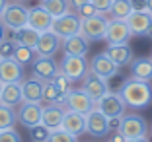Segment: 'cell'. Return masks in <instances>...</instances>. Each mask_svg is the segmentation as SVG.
Returning <instances> with one entry per match:
<instances>
[{"label": "cell", "mask_w": 152, "mask_h": 142, "mask_svg": "<svg viewBox=\"0 0 152 142\" xmlns=\"http://www.w3.org/2000/svg\"><path fill=\"white\" fill-rule=\"evenodd\" d=\"M29 133H31V140L33 142H47V138H49V129H45L43 125H37V127H33V129H29Z\"/></svg>", "instance_id": "obj_34"}, {"label": "cell", "mask_w": 152, "mask_h": 142, "mask_svg": "<svg viewBox=\"0 0 152 142\" xmlns=\"http://www.w3.org/2000/svg\"><path fill=\"white\" fill-rule=\"evenodd\" d=\"M64 113H66V107L64 105H57V103H49V105L43 107V113H41V125L49 130H57L61 129L64 119Z\"/></svg>", "instance_id": "obj_16"}, {"label": "cell", "mask_w": 152, "mask_h": 142, "mask_svg": "<svg viewBox=\"0 0 152 142\" xmlns=\"http://www.w3.org/2000/svg\"><path fill=\"white\" fill-rule=\"evenodd\" d=\"M39 31H35L33 27H29V25H26V27H22V29H16L14 31V37L12 39L16 41L18 45H23V47H31V49H35V45H37V41H39Z\"/></svg>", "instance_id": "obj_26"}, {"label": "cell", "mask_w": 152, "mask_h": 142, "mask_svg": "<svg viewBox=\"0 0 152 142\" xmlns=\"http://www.w3.org/2000/svg\"><path fill=\"white\" fill-rule=\"evenodd\" d=\"M22 93H23V101H43V82L37 80L35 76L29 80H22Z\"/></svg>", "instance_id": "obj_23"}, {"label": "cell", "mask_w": 152, "mask_h": 142, "mask_svg": "<svg viewBox=\"0 0 152 142\" xmlns=\"http://www.w3.org/2000/svg\"><path fill=\"white\" fill-rule=\"evenodd\" d=\"M131 72H133V78L150 82L152 80V58H133Z\"/></svg>", "instance_id": "obj_25"}, {"label": "cell", "mask_w": 152, "mask_h": 142, "mask_svg": "<svg viewBox=\"0 0 152 142\" xmlns=\"http://www.w3.org/2000/svg\"><path fill=\"white\" fill-rule=\"evenodd\" d=\"M41 6H43L53 18H61V16L70 12V2H68V0H41Z\"/></svg>", "instance_id": "obj_27"}, {"label": "cell", "mask_w": 152, "mask_h": 142, "mask_svg": "<svg viewBox=\"0 0 152 142\" xmlns=\"http://www.w3.org/2000/svg\"><path fill=\"white\" fill-rule=\"evenodd\" d=\"M111 2L113 0H90V4L96 8L98 14H107L109 8H111Z\"/></svg>", "instance_id": "obj_38"}, {"label": "cell", "mask_w": 152, "mask_h": 142, "mask_svg": "<svg viewBox=\"0 0 152 142\" xmlns=\"http://www.w3.org/2000/svg\"><path fill=\"white\" fill-rule=\"evenodd\" d=\"M107 16L103 14H94L92 18L82 20V29L80 33L86 37L88 41H99L105 37V31H107Z\"/></svg>", "instance_id": "obj_7"}, {"label": "cell", "mask_w": 152, "mask_h": 142, "mask_svg": "<svg viewBox=\"0 0 152 142\" xmlns=\"http://www.w3.org/2000/svg\"><path fill=\"white\" fill-rule=\"evenodd\" d=\"M27 16H29V10L22 4H10L4 8L0 20L2 23L6 25V29L10 31H16V29H22V27L27 25Z\"/></svg>", "instance_id": "obj_6"}, {"label": "cell", "mask_w": 152, "mask_h": 142, "mask_svg": "<svg viewBox=\"0 0 152 142\" xmlns=\"http://www.w3.org/2000/svg\"><path fill=\"white\" fill-rule=\"evenodd\" d=\"M23 101V93H22V82H12V84H4L2 93H0V103L8 105L12 109L20 105Z\"/></svg>", "instance_id": "obj_21"}, {"label": "cell", "mask_w": 152, "mask_h": 142, "mask_svg": "<svg viewBox=\"0 0 152 142\" xmlns=\"http://www.w3.org/2000/svg\"><path fill=\"white\" fill-rule=\"evenodd\" d=\"M14 2H26V0H14Z\"/></svg>", "instance_id": "obj_48"}, {"label": "cell", "mask_w": 152, "mask_h": 142, "mask_svg": "<svg viewBox=\"0 0 152 142\" xmlns=\"http://www.w3.org/2000/svg\"><path fill=\"white\" fill-rule=\"evenodd\" d=\"M41 113H43V105L35 101H22L16 109L18 123L23 125L26 129H33V127L41 125Z\"/></svg>", "instance_id": "obj_9"}, {"label": "cell", "mask_w": 152, "mask_h": 142, "mask_svg": "<svg viewBox=\"0 0 152 142\" xmlns=\"http://www.w3.org/2000/svg\"><path fill=\"white\" fill-rule=\"evenodd\" d=\"M63 105L66 107L68 111H76V113L86 115V113H90L96 107V101L90 98L82 88H76V90L72 88L70 92L64 95V103H63Z\"/></svg>", "instance_id": "obj_5"}, {"label": "cell", "mask_w": 152, "mask_h": 142, "mask_svg": "<svg viewBox=\"0 0 152 142\" xmlns=\"http://www.w3.org/2000/svg\"><path fill=\"white\" fill-rule=\"evenodd\" d=\"M82 90H84L94 101H98L99 98H103V95L109 92V90H107V80H103V78L96 76L94 72H88V76L84 78V86H82Z\"/></svg>", "instance_id": "obj_18"}, {"label": "cell", "mask_w": 152, "mask_h": 142, "mask_svg": "<svg viewBox=\"0 0 152 142\" xmlns=\"http://www.w3.org/2000/svg\"><path fill=\"white\" fill-rule=\"evenodd\" d=\"M125 22L133 35H148L152 31V14L148 10H133Z\"/></svg>", "instance_id": "obj_11"}, {"label": "cell", "mask_w": 152, "mask_h": 142, "mask_svg": "<svg viewBox=\"0 0 152 142\" xmlns=\"http://www.w3.org/2000/svg\"><path fill=\"white\" fill-rule=\"evenodd\" d=\"M31 68H33V76L41 82L53 80L55 74L61 70V66L57 64V60L53 57H35L31 62Z\"/></svg>", "instance_id": "obj_14"}, {"label": "cell", "mask_w": 152, "mask_h": 142, "mask_svg": "<svg viewBox=\"0 0 152 142\" xmlns=\"http://www.w3.org/2000/svg\"><path fill=\"white\" fill-rule=\"evenodd\" d=\"M58 66H61V72H64L72 82L84 80L90 72V62L86 60V57H76V55H66V53H64Z\"/></svg>", "instance_id": "obj_2"}, {"label": "cell", "mask_w": 152, "mask_h": 142, "mask_svg": "<svg viewBox=\"0 0 152 142\" xmlns=\"http://www.w3.org/2000/svg\"><path fill=\"white\" fill-rule=\"evenodd\" d=\"M125 142H148L146 138H127Z\"/></svg>", "instance_id": "obj_45"}, {"label": "cell", "mask_w": 152, "mask_h": 142, "mask_svg": "<svg viewBox=\"0 0 152 142\" xmlns=\"http://www.w3.org/2000/svg\"><path fill=\"white\" fill-rule=\"evenodd\" d=\"M6 39V25L2 23V20H0V41Z\"/></svg>", "instance_id": "obj_43"}, {"label": "cell", "mask_w": 152, "mask_h": 142, "mask_svg": "<svg viewBox=\"0 0 152 142\" xmlns=\"http://www.w3.org/2000/svg\"><path fill=\"white\" fill-rule=\"evenodd\" d=\"M133 10H146V0H131Z\"/></svg>", "instance_id": "obj_40"}, {"label": "cell", "mask_w": 152, "mask_h": 142, "mask_svg": "<svg viewBox=\"0 0 152 142\" xmlns=\"http://www.w3.org/2000/svg\"><path fill=\"white\" fill-rule=\"evenodd\" d=\"M131 12H133V2L131 0H113L107 14L111 16V20H127V16Z\"/></svg>", "instance_id": "obj_28"}, {"label": "cell", "mask_w": 152, "mask_h": 142, "mask_svg": "<svg viewBox=\"0 0 152 142\" xmlns=\"http://www.w3.org/2000/svg\"><path fill=\"white\" fill-rule=\"evenodd\" d=\"M53 82H55V86H57V88L61 90V93H63V95H66V93L70 92L72 88H74V82H72L70 78H68V76L64 74V72H61V70H58L57 74H55Z\"/></svg>", "instance_id": "obj_32"}, {"label": "cell", "mask_w": 152, "mask_h": 142, "mask_svg": "<svg viewBox=\"0 0 152 142\" xmlns=\"http://www.w3.org/2000/svg\"><path fill=\"white\" fill-rule=\"evenodd\" d=\"M80 29H82V20L76 16V12L74 14L68 12V14H64V16H61V18H55L53 27H51V31H53L61 41L68 39V37H72V35H78Z\"/></svg>", "instance_id": "obj_3"}, {"label": "cell", "mask_w": 152, "mask_h": 142, "mask_svg": "<svg viewBox=\"0 0 152 142\" xmlns=\"http://www.w3.org/2000/svg\"><path fill=\"white\" fill-rule=\"evenodd\" d=\"M2 88H4V82L0 80V93H2Z\"/></svg>", "instance_id": "obj_47"}, {"label": "cell", "mask_w": 152, "mask_h": 142, "mask_svg": "<svg viewBox=\"0 0 152 142\" xmlns=\"http://www.w3.org/2000/svg\"><path fill=\"white\" fill-rule=\"evenodd\" d=\"M119 68L121 66H117L105 53L96 55V57L92 58V62H90V72H94L96 76H99V78H103V80H109V78L117 76L119 74Z\"/></svg>", "instance_id": "obj_13"}, {"label": "cell", "mask_w": 152, "mask_h": 142, "mask_svg": "<svg viewBox=\"0 0 152 142\" xmlns=\"http://www.w3.org/2000/svg\"><path fill=\"white\" fill-rule=\"evenodd\" d=\"M105 55L115 62L117 66H127V64L133 62V51H131L129 43H125V45H107Z\"/></svg>", "instance_id": "obj_22"}, {"label": "cell", "mask_w": 152, "mask_h": 142, "mask_svg": "<svg viewBox=\"0 0 152 142\" xmlns=\"http://www.w3.org/2000/svg\"><path fill=\"white\" fill-rule=\"evenodd\" d=\"M119 133L125 138H146L148 134V125L146 119L139 113H131V115H123L121 119Z\"/></svg>", "instance_id": "obj_4"}, {"label": "cell", "mask_w": 152, "mask_h": 142, "mask_svg": "<svg viewBox=\"0 0 152 142\" xmlns=\"http://www.w3.org/2000/svg\"><path fill=\"white\" fill-rule=\"evenodd\" d=\"M133 37L129 25H127L125 20H109L107 23V31H105V37L109 45H125L129 43V39Z\"/></svg>", "instance_id": "obj_12"}, {"label": "cell", "mask_w": 152, "mask_h": 142, "mask_svg": "<svg viewBox=\"0 0 152 142\" xmlns=\"http://www.w3.org/2000/svg\"><path fill=\"white\" fill-rule=\"evenodd\" d=\"M96 109H99L107 119H111V117H123L125 115L127 105H125V101H123V98H121V93L107 92L103 98H99L98 101H96Z\"/></svg>", "instance_id": "obj_8"}, {"label": "cell", "mask_w": 152, "mask_h": 142, "mask_svg": "<svg viewBox=\"0 0 152 142\" xmlns=\"http://www.w3.org/2000/svg\"><path fill=\"white\" fill-rule=\"evenodd\" d=\"M43 101L57 103V105H63L64 103V95L61 93V90L55 86L53 80H45L43 82Z\"/></svg>", "instance_id": "obj_29"}, {"label": "cell", "mask_w": 152, "mask_h": 142, "mask_svg": "<svg viewBox=\"0 0 152 142\" xmlns=\"http://www.w3.org/2000/svg\"><path fill=\"white\" fill-rule=\"evenodd\" d=\"M0 142H22V136L16 129H4L0 130Z\"/></svg>", "instance_id": "obj_36"}, {"label": "cell", "mask_w": 152, "mask_h": 142, "mask_svg": "<svg viewBox=\"0 0 152 142\" xmlns=\"http://www.w3.org/2000/svg\"><path fill=\"white\" fill-rule=\"evenodd\" d=\"M16 123H18V117H16V109H12V107L2 105V103H0V130L12 129Z\"/></svg>", "instance_id": "obj_30"}, {"label": "cell", "mask_w": 152, "mask_h": 142, "mask_svg": "<svg viewBox=\"0 0 152 142\" xmlns=\"http://www.w3.org/2000/svg\"><path fill=\"white\" fill-rule=\"evenodd\" d=\"M47 142H76V136H72L70 133L63 129H57V130H51Z\"/></svg>", "instance_id": "obj_33"}, {"label": "cell", "mask_w": 152, "mask_h": 142, "mask_svg": "<svg viewBox=\"0 0 152 142\" xmlns=\"http://www.w3.org/2000/svg\"><path fill=\"white\" fill-rule=\"evenodd\" d=\"M86 133L92 134L94 138H103L111 133L109 129V119L103 115L99 109H92L90 113H86Z\"/></svg>", "instance_id": "obj_10"}, {"label": "cell", "mask_w": 152, "mask_h": 142, "mask_svg": "<svg viewBox=\"0 0 152 142\" xmlns=\"http://www.w3.org/2000/svg\"><path fill=\"white\" fill-rule=\"evenodd\" d=\"M14 58L26 66V64H31L33 58H35V49L31 47H23V45H16V49H14Z\"/></svg>", "instance_id": "obj_31"}, {"label": "cell", "mask_w": 152, "mask_h": 142, "mask_svg": "<svg viewBox=\"0 0 152 142\" xmlns=\"http://www.w3.org/2000/svg\"><path fill=\"white\" fill-rule=\"evenodd\" d=\"M53 16H51L43 6H37V8H29V16H27V25L33 27L39 33H45V31H51L53 27Z\"/></svg>", "instance_id": "obj_17"}, {"label": "cell", "mask_w": 152, "mask_h": 142, "mask_svg": "<svg viewBox=\"0 0 152 142\" xmlns=\"http://www.w3.org/2000/svg\"><path fill=\"white\" fill-rule=\"evenodd\" d=\"M94 14H98L96 12V8L92 4H84V6H80V8H76V16H78V18L80 20H86V18H92V16H94Z\"/></svg>", "instance_id": "obj_37"}, {"label": "cell", "mask_w": 152, "mask_h": 142, "mask_svg": "<svg viewBox=\"0 0 152 142\" xmlns=\"http://www.w3.org/2000/svg\"><path fill=\"white\" fill-rule=\"evenodd\" d=\"M58 47H61V39L53 31H45L39 35V41L35 45V55L37 57H55Z\"/></svg>", "instance_id": "obj_19"}, {"label": "cell", "mask_w": 152, "mask_h": 142, "mask_svg": "<svg viewBox=\"0 0 152 142\" xmlns=\"http://www.w3.org/2000/svg\"><path fill=\"white\" fill-rule=\"evenodd\" d=\"M121 98L127 107L131 109H146L152 103V86L150 82L139 80V78H129L121 88Z\"/></svg>", "instance_id": "obj_1"}, {"label": "cell", "mask_w": 152, "mask_h": 142, "mask_svg": "<svg viewBox=\"0 0 152 142\" xmlns=\"http://www.w3.org/2000/svg\"><path fill=\"white\" fill-rule=\"evenodd\" d=\"M68 2H70V8H80V6H84V4H88L90 0H68Z\"/></svg>", "instance_id": "obj_41"}, {"label": "cell", "mask_w": 152, "mask_h": 142, "mask_svg": "<svg viewBox=\"0 0 152 142\" xmlns=\"http://www.w3.org/2000/svg\"><path fill=\"white\" fill-rule=\"evenodd\" d=\"M16 41L14 39H2L0 41V58H6V57H14V49H16Z\"/></svg>", "instance_id": "obj_35"}, {"label": "cell", "mask_w": 152, "mask_h": 142, "mask_svg": "<svg viewBox=\"0 0 152 142\" xmlns=\"http://www.w3.org/2000/svg\"><path fill=\"white\" fill-rule=\"evenodd\" d=\"M146 10L152 14V0H146Z\"/></svg>", "instance_id": "obj_46"}, {"label": "cell", "mask_w": 152, "mask_h": 142, "mask_svg": "<svg viewBox=\"0 0 152 142\" xmlns=\"http://www.w3.org/2000/svg\"><path fill=\"white\" fill-rule=\"evenodd\" d=\"M125 140H127V138L123 136V134H121L119 130H115V134H113V136L109 138V142H125Z\"/></svg>", "instance_id": "obj_42"}, {"label": "cell", "mask_w": 152, "mask_h": 142, "mask_svg": "<svg viewBox=\"0 0 152 142\" xmlns=\"http://www.w3.org/2000/svg\"><path fill=\"white\" fill-rule=\"evenodd\" d=\"M0 80L4 84L22 82L23 80V66L14 57L0 58Z\"/></svg>", "instance_id": "obj_15"}, {"label": "cell", "mask_w": 152, "mask_h": 142, "mask_svg": "<svg viewBox=\"0 0 152 142\" xmlns=\"http://www.w3.org/2000/svg\"><path fill=\"white\" fill-rule=\"evenodd\" d=\"M121 119H123V117H111V119H109V129H111V130H119Z\"/></svg>", "instance_id": "obj_39"}, {"label": "cell", "mask_w": 152, "mask_h": 142, "mask_svg": "<svg viewBox=\"0 0 152 142\" xmlns=\"http://www.w3.org/2000/svg\"><path fill=\"white\" fill-rule=\"evenodd\" d=\"M6 6H8V0H0V16H2V12H4Z\"/></svg>", "instance_id": "obj_44"}, {"label": "cell", "mask_w": 152, "mask_h": 142, "mask_svg": "<svg viewBox=\"0 0 152 142\" xmlns=\"http://www.w3.org/2000/svg\"><path fill=\"white\" fill-rule=\"evenodd\" d=\"M61 129L66 130V133H70L72 136L78 138L80 134L86 133V115H82V113H76V111H68V109H66Z\"/></svg>", "instance_id": "obj_20"}, {"label": "cell", "mask_w": 152, "mask_h": 142, "mask_svg": "<svg viewBox=\"0 0 152 142\" xmlns=\"http://www.w3.org/2000/svg\"><path fill=\"white\" fill-rule=\"evenodd\" d=\"M88 47H90V41L86 39L82 33L78 35H72L68 39L63 41V51L66 55H76V57H86L88 53Z\"/></svg>", "instance_id": "obj_24"}]
</instances>
